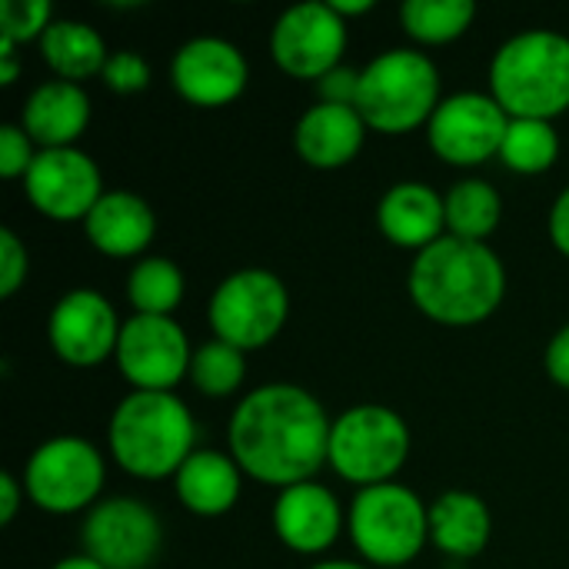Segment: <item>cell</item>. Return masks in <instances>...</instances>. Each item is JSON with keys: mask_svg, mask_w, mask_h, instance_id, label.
<instances>
[{"mask_svg": "<svg viewBox=\"0 0 569 569\" xmlns=\"http://www.w3.org/2000/svg\"><path fill=\"white\" fill-rule=\"evenodd\" d=\"M490 533L493 520L477 493L450 490L430 503V543L440 553L453 560H473L487 550Z\"/></svg>", "mask_w": 569, "mask_h": 569, "instance_id": "obj_23", "label": "cell"}, {"mask_svg": "<svg viewBox=\"0 0 569 569\" xmlns=\"http://www.w3.org/2000/svg\"><path fill=\"white\" fill-rule=\"evenodd\" d=\"M127 300L140 317H170L183 300V273L167 257L140 260L127 277Z\"/></svg>", "mask_w": 569, "mask_h": 569, "instance_id": "obj_27", "label": "cell"}, {"mask_svg": "<svg viewBox=\"0 0 569 569\" xmlns=\"http://www.w3.org/2000/svg\"><path fill=\"white\" fill-rule=\"evenodd\" d=\"M347 527L367 563L403 569L430 540V507H423V500L400 483H380L353 497Z\"/></svg>", "mask_w": 569, "mask_h": 569, "instance_id": "obj_6", "label": "cell"}, {"mask_svg": "<svg viewBox=\"0 0 569 569\" xmlns=\"http://www.w3.org/2000/svg\"><path fill=\"white\" fill-rule=\"evenodd\" d=\"M120 320L110 300L90 287L63 293L47 317V340L70 367H97L117 353Z\"/></svg>", "mask_w": 569, "mask_h": 569, "instance_id": "obj_15", "label": "cell"}, {"mask_svg": "<svg viewBox=\"0 0 569 569\" xmlns=\"http://www.w3.org/2000/svg\"><path fill=\"white\" fill-rule=\"evenodd\" d=\"M490 97L510 120H550L569 110V37L527 30L490 60Z\"/></svg>", "mask_w": 569, "mask_h": 569, "instance_id": "obj_4", "label": "cell"}, {"mask_svg": "<svg viewBox=\"0 0 569 569\" xmlns=\"http://www.w3.org/2000/svg\"><path fill=\"white\" fill-rule=\"evenodd\" d=\"M547 230H550V240L553 247L569 257V187L553 200V210H550V220H547Z\"/></svg>", "mask_w": 569, "mask_h": 569, "instance_id": "obj_36", "label": "cell"}, {"mask_svg": "<svg viewBox=\"0 0 569 569\" xmlns=\"http://www.w3.org/2000/svg\"><path fill=\"white\" fill-rule=\"evenodd\" d=\"M33 160H37V150L27 130L20 123H3L0 127V177L7 180L27 177Z\"/></svg>", "mask_w": 569, "mask_h": 569, "instance_id": "obj_32", "label": "cell"}, {"mask_svg": "<svg viewBox=\"0 0 569 569\" xmlns=\"http://www.w3.org/2000/svg\"><path fill=\"white\" fill-rule=\"evenodd\" d=\"M367 137V123L350 103H313L293 130L300 160L313 170H340L357 160Z\"/></svg>", "mask_w": 569, "mask_h": 569, "instance_id": "obj_18", "label": "cell"}, {"mask_svg": "<svg viewBox=\"0 0 569 569\" xmlns=\"http://www.w3.org/2000/svg\"><path fill=\"white\" fill-rule=\"evenodd\" d=\"M407 457H410V430L407 420L390 407L360 403L340 413L330 427L327 463L360 490L393 483Z\"/></svg>", "mask_w": 569, "mask_h": 569, "instance_id": "obj_7", "label": "cell"}, {"mask_svg": "<svg viewBox=\"0 0 569 569\" xmlns=\"http://www.w3.org/2000/svg\"><path fill=\"white\" fill-rule=\"evenodd\" d=\"M90 123V97L80 83L70 80H47L30 90L20 127L40 150L73 147Z\"/></svg>", "mask_w": 569, "mask_h": 569, "instance_id": "obj_20", "label": "cell"}, {"mask_svg": "<svg viewBox=\"0 0 569 569\" xmlns=\"http://www.w3.org/2000/svg\"><path fill=\"white\" fill-rule=\"evenodd\" d=\"M273 530L280 543L293 553L313 557L337 543L343 530V510L340 500L323 483H297L280 490L273 503Z\"/></svg>", "mask_w": 569, "mask_h": 569, "instance_id": "obj_17", "label": "cell"}, {"mask_svg": "<svg viewBox=\"0 0 569 569\" xmlns=\"http://www.w3.org/2000/svg\"><path fill=\"white\" fill-rule=\"evenodd\" d=\"M80 543L83 553L103 569H147L163 547V527L147 503L133 497H110L90 507Z\"/></svg>", "mask_w": 569, "mask_h": 569, "instance_id": "obj_13", "label": "cell"}, {"mask_svg": "<svg viewBox=\"0 0 569 569\" xmlns=\"http://www.w3.org/2000/svg\"><path fill=\"white\" fill-rule=\"evenodd\" d=\"M193 413L173 393L123 397L110 417L107 443L113 460L137 480L177 477L193 453Z\"/></svg>", "mask_w": 569, "mask_h": 569, "instance_id": "obj_3", "label": "cell"}, {"mask_svg": "<svg viewBox=\"0 0 569 569\" xmlns=\"http://www.w3.org/2000/svg\"><path fill=\"white\" fill-rule=\"evenodd\" d=\"M330 427L333 420L313 393L293 383H267L233 407L227 443L243 477L287 490L313 480L327 463Z\"/></svg>", "mask_w": 569, "mask_h": 569, "instance_id": "obj_1", "label": "cell"}, {"mask_svg": "<svg viewBox=\"0 0 569 569\" xmlns=\"http://www.w3.org/2000/svg\"><path fill=\"white\" fill-rule=\"evenodd\" d=\"M330 7H333L343 20H350V17L370 13V10H373V0H330Z\"/></svg>", "mask_w": 569, "mask_h": 569, "instance_id": "obj_38", "label": "cell"}, {"mask_svg": "<svg viewBox=\"0 0 569 569\" xmlns=\"http://www.w3.org/2000/svg\"><path fill=\"white\" fill-rule=\"evenodd\" d=\"M247 57L223 37H193L170 60L173 90L193 107H227L247 90Z\"/></svg>", "mask_w": 569, "mask_h": 569, "instance_id": "obj_16", "label": "cell"}, {"mask_svg": "<svg viewBox=\"0 0 569 569\" xmlns=\"http://www.w3.org/2000/svg\"><path fill=\"white\" fill-rule=\"evenodd\" d=\"M357 87H360V70H350V67H337L330 70L327 77L317 80V90H320V100L323 103H357Z\"/></svg>", "mask_w": 569, "mask_h": 569, "instance_id": "obj_34", "label": "cell"}, {"mask_svg": "<svg viewBox=\"0 0 569 569\" xmlns=\"http://www.w3.org/2000/svg\"><path fill=\"white\" fill-rule=\"evenodd\" d=\"M510 117L490 93H453L443 97L427 123L433 153L450 167H480L500 157Z\"/></svg>", "mask_w": 569, "mask_h": 569, "instance_id": "obj_12", "label": "cell"}, {"mask_svg": "<svg viewBox=\"0 0 569 569\" xmlns=\"http://www.w3.org/2000/svg\"><path fill=\"white\" fill-rule=\"evenodd\" d=\"M407 287L427 320L440 327H477L500 310L507 270L487 243L447 233L417 253Z\"/></svg>", "mask_w": 569, "mask_h": 569, "instance_id": "obj_2", "label": "cell"}, {"mask_svg": "<svg viewBox=\"0 0 569 569\" xmlns=\"http://www.w3.org/2000/svg\"><path fill=\"white\" fill-rule=\"evenodd\" d=\"M50 23H53L50 0H0V40L10 47L40 40Z\"/></svg>", "mask_w": 569, "mask_h": 569, "instance_id": "obj_30", "label": "cell"}, {"mask_svg": "<svg viewBox=\"0 0 569 569\" xmlns=\"http://www.w3.org/2000/svg\"><path fill=\"white\" fill-rule=\"evenodd\" d=\"M310 569H370L363 567V563H347V560H323V563H317V567Z\"/></svg>", "mask_w": 569, "mask_h": 569, "instance_id": "obj_40", "label": "cell"}, {"mask_svg": "<svg viewBox=\"0 0 569 569\" xmlns=\"http://www.w3.org/2000/svg\"><path fill=\"white\" fill-rule=\"evenodd\" d=\"M347 50V20L320 0L287 7L270 30L273 63L297 80H320L340 67Z\"/></svg>", "mask_w": 569, "mask_h": 569, "instance_id": "obj_10", "label": "cell"}, {"mask_svg": "<svg viewBox=\"0 0 569 569\" xmlns=\"http://www.w3.org/2000/svg\"><path fill=\"white\" fill-rule=\"evenodd\" d=\"M367 127L377 133H410L440 107L437 63L410 47L387 50L360 70L357 103Z\"/></svg>", "mask_w": 569, "mask_h": 569, "instance_id": "obj_5", "label": "cell"}, {"mask_svg": "<svg viewBox=\"0 0 569 569\" xmlns=\"http://www.w3.org/2000/svg\"><path fill=\"white\" fill-rule=\"evenodd\" d=\"M37 43L43 63L57 73V80H70V83L103 73L110 60L103 37L83 20H53Z\"/></svg>", "mask_w": 569, "mask_h": 569, "instance_id": "obj_24", "label": "cell"}, {"mask_svg": "<svg viewBox=\"0 0 569 569\" xmlns=\"http://www.w3.org/2000/svg\"><path fill=\"white\" fill-rule=\"evenodd\" d=\"M247 377V360L243 350L223 343V340H207L193 350L190 360V383L207 393V397H230L240 390Z\"/></svg>", "mask_w": 569, "mask_h": 569, "instance_id": "obj_29", "label": "cell"}, {"mask_svg": "<svg viewBox=\"0 0 569 569\" xmlns=\"http://www.w3.org/2000/svg\"><path fill=\"white\" fill-rule=\"evenodd\" d=\"M100 77L113 93H140L150 83V63L137 50H117V53H110Z\"/></svg>", "mask_w": 569, "mask_h": 569, "instance_id": "obj_31", "label": "cell"}, {"mask_svg": "<svg viewBox=\"0 0 569 569\" xmlns=\"http://www.w3.org/2000/svg\"><path fill=\"white\" fill-rule=\"evenodd\" d=\"M443 203H447V233L460 240L483 243L500 227V217H503V200L497 187L477 177L453 183Z\"/></svg>", "mask_w": 569, "mask_h": 569, "instance_id": "obj_25", "label": "cell"}, {"mask_svg": "<svg viewBox=\"0 0 569 569\" xmlns=\"http://www.w3.org/2000/svg\"><path fill=\"white\" fill-rule=\"evenodd\" d=\"M290 293L283 280L263 267H247L230 273L210 297L207 320L217 340L237 350L267 347L287 323Z\"/></svg>", "mask_w": 569, "mask_h": 569, "instance_id": "obj_8", "label": "cell"}, {"mask_svg": "<svg viewBox=\"0 0 569 569\" xmlns=\"http://www.w3.org/2000/svg\"><path fill=\"white\" fill-rule=\"evenodd\" d=\"M53 569H103L97 560H90L87 553H80V557H63L60 563Z\"/></svg>", "mask_w": 569, "mask_h": 569, "instance_id": "obj_39", "label": "cell"}, {"mask_svg": "<svg viewBox=\"0 0 569 569\" xmlns=\"http://www.w3.org/2000/svg\"><path fill=\"white\" fill-rule=\"evenodd\" d=\"M23 480H17L13 473H0V523H13L17 510H20V500H23Z\"/></svg>", "mask_w": 569, "mask_h": 569, "instance_id": "obj_37", "label": "cell"}, {"mask_svg": "<svg viewBox=\"0 0 569 569\" xmlns=\"http://www.w3.org/2000/svg\"><path fill=\"white\" fill-rule=\"evenodd\" d=\"M243 470L230 453L220 450H193L190 460L177 470L173 490L177 500L197 517H223L240 500Z\"/></svg>", "mask_w": 569, "mask_h": 569, "instance_id": "obj_22", "label": "cell"}, {"mask_svg": "<svg viewBox=\"0 0 569 569\" xmlns=\"http://www.w3.org/2000/svg\"><path fill=\"white\" fill-rule=\"evenodd\" d=\"M23 490L37 510L53 517L97 507L93 500L103 490V457L80 437H53L30 453L23 467Z\"/></svg>", "mask_w": 569, "mask_h": 569, "instance_id": "obj_9", "label": "cell"}, {"mask_svg": "<svg viewBox=\"0 0 569 569\" xmlns=\"http://www.w3.org/2000/svg\"><path fill=\"white\" fill-rule=\"evenodd\" d=\"M117 367L123 380L140 393H173V387L190 377V340L173 317H140L133 313L120 327Z\"/></svg>", "mask_w": 569, "mask_h": 569, "instance_id": "obj_11", "label": "cell"}, {"mask_svg": "<svg viewBox=\"0 0 569 569\" xmlns=\"http://www.w3.org/2000/svg\"><path fill=\"white\" fill-rule=\"evenodd\" d=\"M543 363H547L550 380L569 390V323L563 327V330H557V333H553V340L547 343V357H543Z\"/></svg>", "mask_w": 569, "mask_h": 569, "instance_id": "obj_35", "label": "cell"}, {"mask_svg": "<svg viewBox=\"0 0 569 569\" xmlns=\"http://www.w3.org/2000/svg\"><path fill=\"white\" fill-rule=\"evenodd\" d=\"M23 190L37 213L57 223L87 220L97 200L107 193L97 163L77 147L37 150V160L23 177Z\"/></svg>", "mask_w": 569, "mask_h": 569, "instance_id": "obj_14", "label": "cell"}, {"mask_svg": "<svg viewBox=\"0 0 569 569\" xmlns=\"http://www.w3.org/2000/svg\"><path fill=\"white\" fill-rule=\"evenodd\" d=\"M377 223L393 247L420 253L447 237V203L433 187L420 180H400L383 193Z\"/></svg>", "mask_w": 569, "mask_h": 569, "instance_id": "obj_19", "label": "cell"}, {"mask_svg": "<svg viewBox=\"0 0 569 569\" xmlns=\"http://www.w3.org/2000/svg\"><path fill=\"white\" fill-rule=\"evenodd\" d=\"M473 17H477L473 0H407L400 7L403 30L427 47H440L463 37Z\"/></svg>", "mask_w": 569, "mask_h": 569, "instance_id": "obj_26", "label": "cell"}, {"mask_svg": "<svg viewBox=\"0 0 569 569\" xmlns=\"http://www.w3.org/2000/svg\"><path fill=\"white\" fill-rule=\"evenodd\" d=\"M560 157V133L550 120H510L500 160L523 177L547 173Z\"/></svg>", "mask_w": 569, "mask_h": 569, "instance_id": "obj_28", "label": "cell"}, {"mask_svg": "<svg viewBox=\"0 0 569 569\" xmlns=\"http://www.w3.org/2000/svg\"><path fill=\"white\" fill-rule=\"evenodd\" d=\"M83 230L93 250H100L103 257L123 260L150 247L157 233V217L143 197L130 190H107L90 210V217L83 220Z\"/></svg>", "mask_w": 569, "mask_h": 569, "instance_id": "obj_21", "label": "cell"}, {"mask_svg": "<svg viewBox=\"0 0 569 569\" xmlns=\"http://www.w3.org/2000/svg\"><path fill=\"white\" fill-rule=\"evenodd\" d=\"M27 273H30L27 247L20 243V237L10 227H3L0 230V297L10 300L23 287Z\"/></svg>", "mask_w": 569, "mask_h": 569, "instance_id": "obj_33", "label": "cell"}]
</instances>
